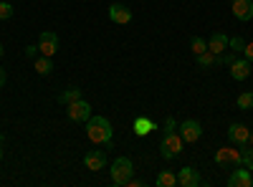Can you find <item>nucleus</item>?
<instances>
[{
	"label": "nucleus",
	"mask_w": 253,
	"mask_h": 187,
	"mask_svg": "<svg viewBox=\"0 0 253 187\" xmlns=\"http://www.w3.org/2000/svg\"><path fill=\"white\" fill-rule=\"evenodd\" d=\"M112 134H114V129H112L107 116H91L86 121V137H89L91 144H107V150H109L112 147Z\"/></svg>",
	"instance_id": "1"
},
{
	"label": "nucleus",
	"mask_w": 253,
	"mask_h": 187,
	"mask_svg": "<svg viewBox=\"0 0 253 187\" xmlns=\"http://www.w3.org/2000/svg\"><path fill=\"white\" fill-rule=\"evenodd\" d=\"M134 177V164L129 157H117L112 162V182L117 187H124V185H129V180Z\"/></svg>",
	"instance_id": "2"
},
{
	"label": "nucleus",
	"mask_w": 253,
	"mask_h": 187,
	"mask_svg": "<svg viewBox=\"0 0 253 187\" xmlns=\"http://www.w3.org/2000/svg\"><path fill=\"white\" fill-rule=\"evenodd\" d=\"M182 147H185V139L180 134H175V132H167L162 137V144H160V154L165 159H175L182 152Z\"/></svg>",
	"instance_id": "3"
},
{
	"label": "nucleus",
	"mask_w": 253,
	"mask_h": 187,
	"mask_svg": "<svg viewBox=\"0 0 253 187\" xmlns=\"http://www.w3.org/2000/svg\"><path fill=\"white\" fill-rule=\"evenodd\" d=\"M66 114H69L71 121H89L91 119V107H89V101L76 99V101L66 104Z\"/></svg>",
	"instance_id": "4"
},
{
	"label": "nucleus",
	"mask_w": 253,
	"mask_h": 187,
	"mask_svg": "<svg viewBox=\"0 0 253 187\" xmlns=\"http://www.w3.org/2000/svg\"><path fill=\"white\" fill-rule=\"evenodd\" d=\"M241 157H243L241 150H228V147H223V150L215 152V162L220 164V167H241Z\"/></svg>",
	"instance_id": "5"
},
{
	"label": "nucleus",
	"mask_w": 253,
	"mask_h": 187,
	"mask_svg": "<svg viewBox=\"0 0 253 187\" xmlns=\"http://www.w3.org/2000/svg\"><path fill=\"white\" fill-rule=\"evenodd\" d=\"M200 134H203L200 121H195V119H185V121L180 124V137H182L187 144L198 142V139H200Z\"/></svg>",
	"instance_id": "6"
},
{
	"label": "nucleus",
	"mask_w": 253,
	"mask_h": 187,
	"mask_svg": "<svg viewBox=\"0 0 253 187\" xmlns=\"http://www.w3.org/2000/svg\"><path fill=\"white\" fill-rule=\"evenodd\" d=\"M253 185V177H251V170L248 167H233V172L228 175V187H251Z\"/></svg>",
	"instance_id": "7"
},
{
	"label": "nucleus",
	"mask_w": 253,
	"mask_h": 187,
	"mask_svg": "<svg viewBox=\"0 0 253 187\" xmlns=\"http://www.w3.org/2000/svg\"><path fill=\"white\" fill-rule=\"evenodd\" d=\"M248 137H251V132H248V127L246 124H230L228 127V139L236 144V147H248Z\"/></svg>",
	"instance_id": "8"
},
{
	"label": "nucleus",
	"mask_w": 253,
	"mask_h": 187,
	"mask_svg": "<svg viewBox=\"0 0 253 187\" xmlns=\"http://www.w3.org/2000/svg\"><path fill=\"white\" fill-rule=\"evenodd\" d=\"M38 51L51 58L58 51V36L51 33V31H43V33H41V38H38Z\"/></svg>",
	"instance_id": "9"
},
{
	"label": "nucleus",
	"mask_w": 253,
	"mask_h": 187,
	"mask_svg": "<svg viewBox=\"0 0 253 187\" xmlns=\"http://www.w3.org/2000/svg\"><path fill=\"white\" fill-rule=\"evenodd\" d=\"M84 164H86V170L99 172V170L107 167V154H104V150H91V152H86V157H84Z\"/></svg>",
	"instance_id": "10"
},
{
	"label": "nucleus",
	"mask_w": 253,
	"mask_h": 187,
	"mask_svg": "<svg viewBox=\"0 0 253 187\" xmlns=\"http://www.w3.org/2000/svg\"><path fill=\"white\" fill-rule=\"evenodd\" d=\"M109 18H112V23H119V26H126L132 20V10L122 5V3H112L109 5Z\"/></svg>",
	"instance_id": "11"
},
{
	"label": "nucleus",
	"mask_w": 253,
	"mask_h": 187,
	"mask_svg": "<svg viewBox=\"0 0 253 187\" xmlns=\"http://www.w3.org/2000/svg\"><path fill=\"white\" fill-rule=\"evenodd\" d=\"M177 185H182V187H198V185H203V177H200V172L195 167H182L180 175H177Z\"/></svg>",
	"instance_id": "12"
},
{
	"label": "nucleus",
	"mask_w": 253,
	"mask_h": 187,
	"mask_svg": "<svg viewBox=\"0 0 253 187\" xmlns=\"http://www.w3.org/2000/svg\"><path fill=\"white\" fill-rule=\"evenodd\" d=\"M233 15L243 23L253 18V0H233Z\"/></svg>",
	"instance_id": "13"
},
{
	"label": "nucleus",
	"mask_w": 253,
	"mask_h": 187,
	"mask_svg": "<svg viewBox=\"0 0 253 187\" xmlns=\"http://www.w3.org/2000/svg\"><path fill=\"white\" fill-rule=\"evenodd\" d=\"M132 129H134L137 137H147V134H152V132L157 129V124H155L152 119H147V116H137V119L132 121Z\"/></svg>",
	"instance_id": "14"
},
{
	"label": "nucleus",
	"mask_w": 253,
	"mask_h": 187,
	"mask_svg": "<svg viewBox=\"0 0 253 187\" xmlns=\"http://www.w3.org/2000/svg\"><path fill=\"white\" fill-rule=\"evenodd\" d=\"M228 36L225 33H213L210 36V43H208V51H213L215 56H220V53H225L228 51Z\"/></svg>",
	"instance_id": "15"
},
{
	"label": "nucleus",
	"mask_w": 253,
	"mask_h": 187,
	"mask_svg": "<svg viewBox=\"0 0 253 187\" xmlns=\"http://www.w3.org/2000/svg\"><path fill=\"white\" fill-rule=\"evenodd\" d=\"M230 76H233L236 81H243L251 76V61L248 58H238L233 66H230Z\"/></svg>",
	"instance_id": "16"
},
{
	"label": "nucleus",
	"mask_w": 253,
	"mask_h": 187,
	"mask_svg": "<svg viewBox=\"0 0 253 187\" xmlns=\"http://www.w3.org/2000/svg\"><path fill=\"white\" fill-rule=\"evenodd\" d=\"M155 185H157V187H175V185H177V177H175L170 170H165V172H160V175H157Z\"/></svg>",
	"instance_id": "17"
},
{
	"label": "nucleus",
	"mask_w": 253,
	"mask_h": 187,
	"mask_svg": "<svg viewBox=\"0 0 253 187\" xmlns=\"http://www.w3.org/2000/svg\"><path fill=\"white\" fill-rule=\"evenodd\" d=\"M33 69H36L41 76H48V74L53 71V64H51V58H48V56H43V58H36Z\"/></svg>",
	"instance_id": "18"
},
{
	"label": "nucleus",
	"mask_w": 253,
	"mask_h": 187,
	"mask_svg": "<svg viewBox=\"0 0 253 187\" xmlns=\"http://www.w3.org/2000/svg\"><path fill=\"white\" fill-rule=\"evenodd\" d=\"M76 99H81V89H66L61 96H58V104H63V107H66V104H71V101H76Z\"/></svg>",
	"instance_id": "19"
},
{
	"label": "nucleus",
	"mask_w": 253,
	"mask_h": 187,
	"mask_svg": "<svg viewBox=\"0 0 253 187\" xmlns=\"http://www.w3.org/2000/svg\"><path fill=\"white\" fill-rule=\"evenodd\" d=\"M238 109H243V112H248V109H253V94L251 91H243L241 96H238Z\"/></svg>",
	"instance_id": "20"
},
{
	"label": "nucleus",
	"mask_w": 253,
	"mask_h": 187,
	"mask_svg": "<svg viewBox=\"0 0 253 187\" xmlns=\"http://www.w3.org/2000/svg\"><path fill=\"white\" fill-rule=\"evenodd\" d=\"M198 64H200L203 69L215 66V53H213V51H205V53H200V56H198Z\"/></svg>",
	"instance_id": "21"
},
{
	"label": "nucleus",
	"mask_w": 253,
	"mask_h": 187,
	"mask_svg": "<svg viewBox=\"0 0 253 187\" xmlns=\"http://www.w3.org/2000/svg\"><path fill=\"white\" fill-rule=\"evenodd\" d=\"M190 48H193V53H195V56H200V53H205V51H208V43H205V40H203L200 36H195L193 40H190Z\"/></svg>",
	"instance_id": "22"
},
{
	"label": "nucleus",
	"mask_w": 253,
	"mask_h": 187,
	"mask_svg": "<svg viewBox=\"0 0 253 187\" xmlns=\"http://www.w3.org/2000/svg\"><path fill=\"white\" fill-rule=\"evenodd\" d=\"M228 48H230V51H236V53H243V48H246V40H243L241 36H233V38L228 40Z\"/></svg>",
	"instance_id": "23"
},
{
	"label": "nucleus",
	"mask_w": 253,
	"mask_h": 187,
	"mask_svg": "<svg viewBox=\"0 0 253 187\" xmlns=\"http://www.w3.org/2000/svg\"><path fill=\"white\" fill-rule=\"evenodd\" d=\"M8 18H13V5L0 0V20H8Z\"/></svg>",
	"instance_id": "24"
},
{
	"label": "nucleus",
	"mask_w": 253,
	"mask_h": 187,
	"mask_svg": "<svg viewBox=\"0 0 253 187\" xmlns=\"http://www.w3.org/2000/svg\"><path fill=\"white\" fill-rule=\"evenodd\" d=\"M241 164H243V167H248L251 172H253V150H243V157H241Z\"/></svg>",
	"instance_id": "25"
},
{
	"label": "nucleus",
	"mask_w": 253,
	"mask_h": 187,
	"mask_svg": "<svg viewBox=\"0 0 253 187\" xmlns=\"http://www.w3.org/2000/svg\"><path fill=\"white\" fill-rule=\"evenodd\" d=\"M175 127H177L175 116H167V119H165V134H167V132H175Z\"/></svg>",
	"instance_id": "26"
},
{
	"label": "nucleus",
	"mask_w": 253,
	"mask_h": 187,
	"mask_svg": "<svg viewBox=\"0 0 253 187\" xmlns=\"http://www.w3.org/2000/svg\"><path fill=\"white\" fill-rule=\"evenodd\" d=\"M243 53H246V58H248V61H253V43H246Z\"/></svg>",
	"instance_id": "27"
},
{
	"label": "nucleus",
	"mask_w": 253,
	"mask_h": 187,
	"mask_svg": "<svg viewBox=\"0 0 253 187\" xmlns=\"http://www.w3.org/2000/svg\"><path fill=\"white\" fill-rule=\"evenodd\" d=\"M36 51H38V46H26V56H28V58H33Z\"/></svg>",
	"instance_id": "28"
},
{
	"label": "nucleus",
	"mask_w": 253,
	"mask_h": 187,
	"mask_svg": "<svg viewBox=\"0 0 253 187\" xmlns=\"http://www.w3.org/2000/svg\"><path fill=\"white\" fill-rule=\"evenodd\" d=\"M0 86H5V69L0 66Z\"/></svg>",
	"instance_id": "29"
},
{
	"label": "nucleus",
	"mask_w": 253,
	"mask_h": 187,
	"mask_svg": "<svg viewBox=\"0 0 253 187\" xmlns=\"http://www.w3.org/2000/svg\"><path fill=\"white\" fill-rule=\"evenodd\" d=\"M248 144H251V147H253V132H251V137H248Z\"/></svg>",
	"instance_id": "30"
},
{
	"label": "nucleus",
	"mask_w": 253,
	"mask_h": 187,
	"mask_svg": "<svg viewBox=\"0 0 253 187\" xmlns=\"http://www.w3.org/2000/svg\"><path fill=\"white\" fill-rule=\"evenodd\" d=\"M0 159H3V142H0Z\"/></svg>",
	"instance_id": "31"
},
{
	"label": "nucleus",
	"mask_w": 253,
	"mask_h": 187,
	"mask_svg": "<svg viewBox=\"0 0 253 187\" xmlns=\"http://www.w3.org/2000/svg\"><path fill=\"white\" fill-rule=\"evenodd\" d=\"M3 53H5V48H3V46H0V58H3Z\"/></svg>",
	"instance_id": "32"
},
{
	"label": "nucleus",
	"mask_w": 253,
	"mask_h": 187,
	"mask_svg": "<svg viewBox=\"0 0 253 187\" xmlns=\"http://www.w3.org/2000/svg\"><path fill=\"white\" fill-rule=\"evenodd\" d=\"M230 3H233V0H230Z\"/></svg>",
	"instance_id": "33"
}]
</instances>
